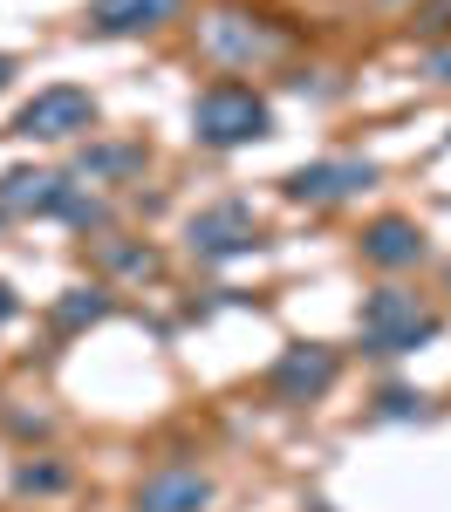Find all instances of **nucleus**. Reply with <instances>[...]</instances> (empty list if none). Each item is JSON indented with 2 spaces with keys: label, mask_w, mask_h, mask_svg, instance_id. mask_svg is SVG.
Here are the masks:
<instances>
[{
  "label": "nucleus",
  "mask_w": 451,
  "mask_h": 512,
  "mask_svg": "<svg viewBox=\"0 0 451 512\" xmlns=\"http://www.w3.org/2000/svg\"><path fill=\"white\" fill-rule=\"evenodd\" d=\"M21 315V294H14V287H7V280H0V328H7V321Z\"/></svg>",
  "instance_id": "6ab92c4d"
},
{
  "label": "nucleus",
  "mask_w": 451,
  "mask_h": 512,
  "mask_svg": "<svg viewBox=\"0 0 451 512\" xmlns=\"http://www.w3.org/2000/svg\"><path fill=\"white\" fill-rule=\"evenodd\" d=\"M335 376H342V355L328 342H287L267 369V396L274 403H315V396L335 390Z\"/></svg>",
  "instance_id": "423d86ee"
},
{
  "label": "nucleus",
  "mask_w": 451,
  "mask_h": 512,
  "mask_svg": "<svg viewBox=\"0 0 451 512\" xmlns=\"http://www.w3.org/2000/svg\"><path fill=\"white\" fill-rule=\"evenodd\" d=\"M164 21H178V0H89V35H158Z\"/></svg>",
  "instance_id": "9b49d317"
},
{
  "label": "nucleus",
  "mask_w": 451,
  "mask_h": 512,
  "mask_svg": "<svg viewBox=\"0 0 451 512\" xmlns=\"http://www.w3.org/2000/svg\"><path fill=\"white\" fill-rule=\"evenodd\" d=\"M390 7H424V28H445L451 0H390Z\"/></svg>",
  "instance_id": "a211bd4d"
},
{
  "label": "nucleus",
  "mask_w": 451,
  "mask_h": 512,
  "mask_svg": "<svg viewBox=\"0 0 451 512\" xmlns=\"http://www.w3.org/2000/svg\"><path fill=\"white\" fill-rule=\"evenodd\" d=\"M110 287L103 280H89V287H62V301L48 308V321H55V335H82V328H96V321H110Z\"/></svg>",
  "instance_id": "f8f14e48"
},
{
  "label": "nucleus",
  "mask_w": 451,
  "mask_h": 512,
  "mask_svg": "<svg viewBox=\"0 0 451 512\" xmlns=\"http://www.w3.org/2000/svg\"><path fill=\"white\" fill-rule=\"evenodd\" d=\"M212 506V478L199 465H158L137 485V512H205Z\"/></svg>",
  "instance_id": "9d476101"
},
{
  "label": "nucleus",
  "mask_w": 451,
  "mask_h": 512,
  "mask_svg": "<svg viewBox=\"0 0 451 512\" xmlns=\"http://www.w3.org/2000/svg\"><path fill=\"white\" fill-rule=\"evenodd\" d=\"M7 82H14V55H0V89H7Z\"/></svg>",
  "instance_id": "aec40b11"
},
{
  "label": "nucleus",
  "mask_w": 451,
  "mask_h": 512,
  "mask_svg": "<svg viewBox=\"0 0 451 512\" xmlns=\"http://www.w3.org/2000/svg\"><path fill=\"white\" fill-rule=\"evenodd\" d=\"M376 417H383V424H424V417H431V396L390 383V390L376 396Z\"/></svg>",
  "instance_id": "dca6fc26"
},
{
  "label": "nucleus",
  "mask_w": 451,
  "mask_h": 512,
  "mask_svg": "<svg viewBox=\"0 0 451 512\" xmlns=\"http://www.w3.org/2000/svg\"><path fill=\"white\" fill-rule=\"evenodd\" d=\"M185 253L205 260V267H226V260L260 253V219H253V205H246V198H219V205L192 212V219H185Z\"/></svg>",
  "instance_id": "20e7f679"
},
{
  "label": "nucleus",
  "mask_w": 451,
  "mask_h": 512,
  "mask_svg": "<svg viewBox=\"0 0 451 512\" xmlns=\"http://www.w3.org/2000/svg\"><path fill=\"white\" fill-rule=\"evenodd\" d=\"M417 76H424V82H445V89H451V41H438V48H424V55H417Z\"/></svg>",
  "instance_id": "f3484780"
},
{
  "label": "nucleus",
  "mask_w": 451,
  "mask_h": 512,
  "mask_svg": "<svg viewBox=\"0 0 451 512\" xmlns=\"http://www.w3.org/2000/svg\"><path fill=\"white\" fill-rule=\"evenodd\" d=\"M192 137L205 151H246V144L274 137V103L253 82H205L192 96Z\"/></svg>",
  "instance_id": "f03ea898"
},
{
  "label": "nucleus",
  "mask_w": 451,
  "mask_h": 512,
  "mask_svg": "<svg viewBox=\"0 0 451 512\" xmlns=\"http://www.w3.org/2000/svg\"><path fill=\"white\" fill-rule=\"evenodd\" d=\"M376 185V164L369 158H315V164H294L281 178V192L294 205H342V198H356Z\"/></svg>",
  "instance_id": "0eeeda50"
},
{
  "label": "nucleus",
  "mask_w": 451,
  "mask_h": 512,
  "mask_svg": "<svg viewBox=\"0 0 451 512\" xmlns=\"http://www.w3.org/2000/svg\"><path fill=\"white\" fill-rule=\"evenodd\" d=\"M69 171H35V164H14L0 171V219H62V198H69Z\"/></svg>",
  "instance_id": "1a4fd4ad"
},
{
  "label": "nucleus",
  "mask_w": 451,
  "mask_h": 512,
  "mask_svg": "<svg viewBox=\"0 0 451 512\" xmlns=\"http://www.w3.org/2000/svg\"><path fill=\"white\" fill-rule=\"evenodd\" d=\"M445 280H451V274H445Z\"/></svg>",
  "instance_id": "4be33fe9"
},
{
  "label": "nucleus",
  "mask_w": 451,
  "mask_h": 512,
  "mask_svg": "<svg viewBox=\"0 0 451 512\" xmlns=\"http://www.w3.org/2000/svg\"><path fill=\"white\" fill-rule=\"evenodd\" d=\"M438 335H445V315H438L431 301H417L404 280L369 287L363 315H356L363 355H410V349H424V342H438Z\"/></svg>",
  "instance_id": "f257e3e1"
},
{
  "label": "nucleus",
  "mask_w": 451,
  "mask_h": 512,
  "mask_svg": "<svg viewBox=\"0 0 451 512\" xmlns=\"http://www.w3.org/2000/svg\"><path fill=\"white\" fill-rule=\"evenodd\" d=\"M96 260H103L110 274H123V280H158V274H164L158 246H144V239H123V233L96 239Z\"/></svg>",
  "instance_id": "4468645a"
},
{
  "label": "nucleus",
  "mask_w": 451,
  "mask_h": 512,
  "mask_svg": "<svg viewBox=\"0 0 451 512\" xmlns=\"http://www.w3.org/2000/svg\"><path fill=\"white\" fill-rule=\"evenodd\" d=\"M14 492H21V499H55V492H69V465L28 458V465H14Z\"/></svg>",
  "instance_id": "2eb2a0df"
},
{
  "label": "nucleus",
  "mask_w": 451,
  "mask_h": 512,
  "mask_svg": "<svg viewBox=\"0 0 451 512\" xmlns=\"http://www.w3.org/2000/svg\"><path fill=\"white\" fill-rule=\"evenodd\" d=\"M151 164V151L144 144H89L76 158V171L69 178H89V185H117V178H137Z\"/></svg>",
  "instance_id": "ddd939ff"
},
{
  "label": "nucleus",
  "mask_w": 451,
  "mask_h": 512,
  "mask_svg": "<svg viewBox=\"0 0 451 512\" xmlns=\"http://www.w3.org/2000/svg\"><path fill=\"white\" fill-rule=\"evenodd\" d=\"M445 144H451V137H445Z\"/></svg>",
  "instance_id": "412c9836"
},
{
  "label": "nucleus",
  "mask_w": 451,
  "mask_h": 512,
  "mask_svg": "<svg viewBox=\"0 0 451 512\" xmlns=\"http://www.w3.org/2000/svg\"><path fill=\"white\" fill-rule=\"evenodd\" d=\"M89 123H96V96L76 89V82H48V89H35L14 110V137H28V144H69Z\"/></svg>",
  "instance_id": "39448f33"
},
{
  "label": "nucleus",
  "mask_w": 451,
  "mask_h": 512,
  "mask_svg": "<svg viewBox=\"0 0 451 512\" xmlns=\"http://www.w3.org/2000/svg\"><path fill=\"white\" fill-rule=\"evenodd\" d=\"M356 253H363L369 267H383V274H410V267H424V260H431V239H424L417 219L383 212V219H369V226H363Z\"/></svg>",
  "instance_id": "6e6552de"
},
{
  "label": "nucleus",
  "mask_w": 451,
  "mask_h": 512,
  "mask_svg": "<svg viewBox=\"0 0 451 512\" xmlns=\"http://www.w3.org/2000/svg\"><path fill=\"white\" fill-rule=\"evenodd\" d=\"M199 55L212 62V69L246 76V69L281 62V55H287V35L267 21V14H246V7H212V14H199Z\"/></svg>",
  "instance_id": "7ed1b4c3"
}]
</instances>
